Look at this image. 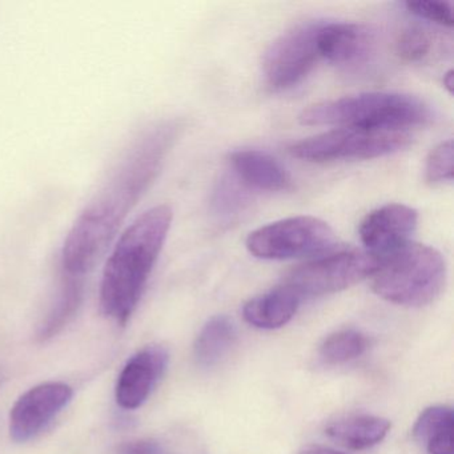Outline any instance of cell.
Listing matches in <instances>:
<instances>
[{
  "label": "cell",
  "mask_w": 454,
  "mask_h": 454,
  "mask_svg": "<svg viewBox=\"0 0 454 454\" xmlns=\"http://www.w3.org/2000/svg\"><path fill=\"white\" fill-rule=\"evenodd\" d=\"M368 347L365 334L355 329H345L325 339L320 347V356L325 363L340 365L360 357Z\"/></svg>",
  "instance_id": "19"
},
{
  "label": "cell",
  "mask_w": 454,
  "mask_h": 454,
  "mask_svg": "<svg viewBox=\"0 0 454 454\" xmlns=\"http://www.w3.org/2000/svg\"><path fill=\"white\" fill-rule=\"evenodd\" d=\"M337 238L328 223L296 216L270 223L249 233L246 246L257 259L289 260L320 256L336 248Z\"/></svg>",
  "instance_id": "5"
},
{
  "label": "cell",
  "mask_w": 454,
  "mask_h": 454,
  "mask_svg": "<svg viewBox=\"0 0 454 454\" xmlns=\"http://www.w3.org/2000/svg\"><path fill=\"white\" fill-rule=\"evenodd\" d=\"M320 58L352 67L366 62L376 47V33L369 26L357 23H324L318 33Z\"/></svg>",
  "instance_id": "12"
},
{
  "label": "cell",
  "mask_w": 454,
  "mask_h": 454,
  "mask_svg": "<svg viewBox=\"0 0 454 454\" xmlns=\"http://www.w3.org/2000/svg\"><path fill=\"white\" fill-rule=\"evenodd\" d=\"M168 353L163 347L151 345L137 352L124 365L118 384L116 401L127 411L140 408L166 372Z\"/></svg>",
  "instance_id": "11"
},
{
  "label": "cell",
  "mask_w": 454,
  "mask_h": 454,
  "mask_svg": "<svg viewBox=\"0 0 454 454\" xmlns=\"http://www.w3.org/2000/svg\"><path fill=\"white\" fill-rule=\"evenodd\" d=\"M238 339L235 324L227 316H215L201 329L196 339L195 358L203 368L217 365Z\"/></svg>",
  "instance_id": "17"
},
{
  "label": "cell",
  "mask_w": 454,
  "mask_h": 454,
  "mask_svg": "<svg viewBox=\"0 0 454 454\" xmlns=\"http://www.w3.org/2000/svg\"><path fill=\"white\" fill-rule=\"evenodd\" d=\"M379 264V257L369 252L340 251L294 268L286 275L284 286L300 297L336 294L372 278Z\"/></svg>",
  "instance_id": "7"
},
{
  "label": "cell",
  "mask_w": 454,
  "mask_h": 454,
  "mask_svg": "<svg viewBox=\"0 0 454 454\" xmlns=\"http://www.w3.org/2000/svg\"><path fill=\"white\" fill-rule=\"evenodd\" d=\"M172 219L171 207H153L140 215L116 241L100 283V308L116 323L126 324L137 309Z\"/></svg>",
  "instance_id": "2"
},
{
  "label": "cell",
  "mask_w": 454,
  "mask_h": 454,
  "mask_svg": "<svg viewBox=\"0 0 454 454\" xmlns=\"http://www.w3.org/2000/svg\"><path fill=\"white\" fill-rule=\"evenodd\" d=\"M119 454H163V450L155 441L137 440L123 443L119 449Z\"/></svg>",
  "instance_id": "24"
},
{
  "label": "cell",
  "mask_w": 454,
  "mask_h": 454,
  "mask_svg": "<svg viewBox=\"0 0 454 454\" xmlns=\"http://www.w3.org/2000/svg\"><path fill=\"white\" fill-rule=\"evenodd\" d=\"M405 7L409 12L421 20H429L443 27H453V4L449 2L419 0V2H406Z\"/></svg>",
  "instance_id": "23"
},
{
  "label": "cell",
  "mask_w": 454,
  "mask_h": 454,
  "mask_svg": "<svg viewBox=\"0 0 454 454\" xmlns=\"http://www.w3.org/2000/svg\"><path fill=\"white\" fill-rule=\"evenodd\" d=\"M453 411L434 405L425 409L413 427V437L429 454H453Z\"/></svg>",
  "instance_id": "16"
},
{
  "label": "cell",
  "mask_w": 454,
  "mask_h": 454,
  "mask_svg": "<svg viewBox=\"0 0 454 454\" xmlns=\"http://www.w3.org/2000/svg\"><path fill=\"white\" fill-rule=\"evenodd\" d=\"M73 387L65 382H46L27 390L12 406L10 434L17 442L38 435L73 398Z\"/></svg>",
  "instance_id": "9"
},
{
  "label": "cell",
  "mask_w": 454,
  "mask_h": 454,
  "mask_svg": "<svg viewBox=\"0 0 454 454\" xmlns=\"http://www.w3.org/2000/svg\"><path fill=\"white\" fill-rule=\"evenodd\" d=\"M434 118L432 108L416 97L371 92L318 103L300 115L305 126H337L369 131H405L427 126Z\"/></svg>",
  "instance_id": "3"
},
{
  "label": "cell",
  "mask_w": 454,
  "mask_h": 454,
  "mask_svg": "<svg viewBox=\"0 0 454 454\" xmlns=\"http://www.w3.org/2000/svg\"><path fill=\"white\" fill-rule=\"evenodd\" d=\"M392 424L389 419L372 414H353L332 421L325 433L340 445L350 450H364L381 442Z\"/></svg>",
  "instance_id": "15"
},
{
  "label": "cell",
  "mask_w": 454,
  "mask_h": 454,
  "mask_svg": "<svg viewBox=\"0 0 454 454\" xmlns=\"http://www.w3.org/2000/svg\"><path fill=\"white\" fill-rule=\"evenodd\" d=\"M409 143L411 137L405 131H369L340 127L294 143L289 147V153L310 163L365 160L392 155L408 147Z\"/></svg>",
  "instance_id": "6"
},
{
  "label": "cell",
  "mask_w": 454,
  "mask_h": 454,
  "mask_svg": "<svg viewBox=\"0 0 454 454\" xmlns=\"http://www.w3.org/2000/svg\"><path fill=\"white\" fill-rule=\"evenodd\" d=\"M300 454H347L342 451L336 450V449L326 448V446H309L304 449Z\"/></svg>",
  "instance_id": "25"
},
{
  "label": "cell",
  "mask_w": 454,
  "mask_h": 454,
  "mask_svg": "<svg viewBox=\"0 0 454 454\" xmlns=\"http://www.w3.org/2000/svg\"><path fill=\"white\" fill-rule=\"evenodd\" d=\"M246 185L236 176H224L217 184L216 190L212 195V209L215 215L228 219L233 215H238L247 203V195L243 191Z\"/></svg>",
  "instance_id": "21"
},
{
  "label": "cell",
  "mask_w": 454,
  "mask_h": 454,
  "mask_svg": "<svg viewBox=\"0 0 454 454\" xmlns=\"http://www.w3.org/2000/svg\"><path fill=\"white\" fill-rule=\"evenodd\" d=\"M446 262L441 252L409 241L387 256L380 257L372 276L377 296L395 305L421 308L434 302L446 286Z\"/></svg>",
  "instance_id": "4"
},
{
  "label": "cell",
  "mask_w": 454,
  "mask_h": 454,
  "mask_svg": "<svg viewBox=\"0 0 454 454\" xmlns=\"http://www.w3.org/2000/svg\"><path fill=\"white\" fill-rule=\"evenodd\" d=\"M301 297L286 286L249 300L243 308L244 320L254 328L278 329L296 315Z\"/></svg>",
  "instance_id": "14"
},
{
  "label": "cell",
  "mask_w": 454,
  "mask_h": 454,
  "mask_svg": "<svg viewBox=\"0 0 454 454\" xmlns=\"http://www.w3.org/2000/svg\"><path fill=\"white\" fill-rule=\"evenodd\" d=\"M324 23L321 20L301 23L268 47L262 71L270 89L275 91L292 89L312 71L320 59L317 39Z\"/></svg>",
  "instance_id": "8"
},
{
  "label": "cell",
  "mask_w": 454,
  "mask_h": 454,
  "mask_svg": "<svg viewBox=\"0 0 454 454\" xmlns=\"http://www.w3.org/2000/svg\"><path fill=\"white\" fill-rule=\"evenodd\" d=\"M182 131L179 121L158 124L116 164L66 238L62 267L68 278H82L94 270L129 212L155 182Z\"/></svg>",
  "instance_id": "1"
},
{
  "label": "cell",
  "mask_w": 454,
  "mask_h": 454,
  "mask_svg": "<svg viewBox=\"0 0 454 454\" xmlns=\"http://www.w3.org/2000/svg\"><path fill=\"white\" fill-rule=\"evenodd\" d=\"M419 214L403 204H387L366 215L361 222L360 239L366 252L384 257L411 241Z\"/></svg>",
  "instance_id": "10"
},
{
  "label": "cell",
  "mask_w": 454,
  "mask_h": 454,
  "mask_svg": "<svg viewBox=\"0 0 454 454\" xmlns=\"http://www.w3.org/2000/svg\"><path fill=\"white\" fill-rule=\"evenodd\" d=\"M83 299V286L81 278H68L60 289L57 302L42 323L38 332L41 341H49L68 325L78 312Z\"/></svg>",
  "instance_id": "18"
},
{
  "label": "cell",
  "mask_w": 454,
  "mask_h": 454,
  "mask_svg": "<svg viewBox=\"0 0 454 454\" xmlns=\"http://www.w3.org/2000/svg\"><path fill=\"white\" fill-rule=\"evenodd\" d=\"M453 142L446 140L430 151L425 176L432 184L453 180Z\"/></svg>",
  "instance_id": "22"
},
{
  "label": "cell",
  "mask_w": 454,
  "mask_h": 454,
  "mask_svg": "<svg viewBox=\"0 0 454 454\" xmlns=\"http://www.w3.org/2000/svg\"><path fill=\"white\" fill-rule=\"evenodd\" d=\"M230 163L233 174L246 187L270 192L291 188L288 171L270 153L257 150L236 151L230 156Z\"/></svg>",
  "instance_id": "13"
},
{
  "label": "cell",
  "mask_w": 454,
  "mask_h": 454,
  "mask_svg": "<svg viewBox=\"0 0 454 454\" xmlns=\"http://www.w3.org/2000/svg\"><path fill=\"white\" fill-rule=\"evenodd\" d=\"M395 47L405 62H424L434 51L435 35L424 26H411L400 34Z\"/></svg>",
  "instance_id": "20"
},
{
  "label": "cell",
  "mask_w": 454,
  "mask_h": 454,
  "mask_svg": "<svg viewBox=\"0 0 454 454\" xmlns=\"http://www.w3.org/2000/svg\"><path fill=\"white\" fill-rule=\"evenodd\" d=\"M443 86L446 87L449 92H453V71H449L445 76H443Z\"/></svg>",
  "instance_id": "26"
}]
</instances>
